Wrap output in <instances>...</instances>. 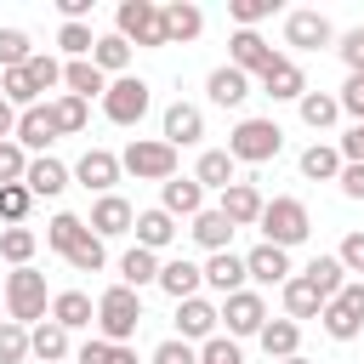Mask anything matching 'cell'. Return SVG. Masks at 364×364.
Returning a JSON list of instances; mask_svg holds the SVG:
<instances>
[{
    "mask_svg": "<svg viewBox=\"0 0 364 364\" xmlns=\"http://www.w3.org/2000/svg\"><path fill=\"white\" fill-rule=\"evenodd\" d=\"M23 188H28L34 199H57V193L68 188V171H63L51 154H40V159H28V171H23Z\"/></svg>",
    "mask_w": 364,
    "mask_h": 364,
    "instance_id": "obj_15",
    "label": "cell"
},
{
    "mask_svg": "<svg viewBox=\"0 0 364 364\" xmlns=\"http://www.w3.org/2000/svg\"><path fill=\"white\" fill-rule=\"evenodd\" d=\"M341 57H347V68H353V74H364V28H353V34L341 40Z\"/></svg>",
    "mask_w": 364,
    "mask_h": 364,
    "instance_id": "obj_56",
    "label": "cell"
},
{
    "mask_svg": "<svg viewBox=\"0 0 364 364\" xmlns=\"http://www.w3.org/2000/svg\"><path fill=\"white\" fill-rule=\"evenodd\" d=\"M102 262H108V250H102V239L85 228V233L74 239V250H68V267H74V273H97Z\"/></svg>",
    "mask_w": 364,
    "mask_h": 364,
    "instance_id": "obj_39",
    "label": "cell"
},
{
    "mask_svg": "<svg viewBox=\"0 0 364 364\" xmlns=\"http://www.w3.org/2000/svg\"><path fill=\"white\" fill-rule=\"evenodd\" d=\"M159 23H165V46H182V40H193V34L205 28V17H199V6H188V0H176V6H165V11H159Z\"/></svg>",
    "mask_w": 364,
    "mask_h": 364,
    "instance_id": "obj_23",
    "label": "cell"
},
{
    "mask_svg": "<svg viewBox=\"0 0 364 364\" xmlns=\"http://www.w3.org/2000/svg\"><path fill=\"white\" fill-rule=\"evenodd\" d=\"M193 239H199V245L216 256V250H228V239H233V222H228L222 210H199V216H193Z\"/></svg>",
    "mask_w": 364,
    "mask_h": 364,
    "instance_id": "obj_30",
    "label": "cell"
},
{
    "mask_svg": "<svg viewBox=\"0 0 364 364\" xmlns=\"http://www.w3.org/2000/svg\"><path fill=\"white\" fill-rule=\"evenodd\" d=\"M336 102H341L347 114H358V119H364V74H353V80L341 85V97H336Z\"/></svg>",
    "mask_w": 364,
    "mask_h": 364,
    "instance_id": "obj_55",
    "label": "cell"
},
{
    "mask_svg": "<svg viewBox=\"0 0 364 364\" xmlns=\"http://www.w3.org/2000/svg\"><path fill=\"white\" fill-rule=\"evenodd\" d=\"M51 136H57L51 108H40V102H34V108H23V114H17V148H46Z\"/></svg>",
    "mask_w": 364,
    "mask_h": 364,
    "instance_id": "obj_27",
    "label": "cell"
},
{
    "mask_svg": "<svg viewBox=\"0 0 364 364\" xmlns=\"http://www.w3.org/2000/svg\"><path fill=\"white\" fill-rule=\"evenodd\" d=\"M273 6H279V0H233L228 11H233V23H239V28H256L262 17H273Z\"/></svg>",
    "mask_w": 364,
    "mask_h": 364,
    "instance_id": "obj_50",
    "label": "cell"
},
{
    "mask_svg": "<svg viewBox=\"0 0 364 364\" xmlns=\"http://www.w3.org/2000/svg\"><path fill=\"white\" fill-rule=\"evenodd\" d=\"M341 273H347V267H341V262H336V256H313V262H307V273H301V279H307V284H313V290H318V296H324V301H330V296H336V290H341V284H347V279H341Z\"/></svg>",
    "mask_w": 364,
    "mask_h": 364,
    "instance_id": "obj_34",
    "label": "cell"
},
{
    "mask_svg": "<svg viewBox=\"0 0 364 364\" xmlns=\"http://www.w3.org/2000/svg\"><path fill=\"white\" fill-rule=\"evenodd\" d=\"M245 279H256V284H284V279H290V256H284L279 245H256V250L245 256Z\"/></svg>",
    "mask_w": 364,
    "mask_h": 364,
    "instance_id": "obj_17",
    "label": "cell"
},
{
    "mask_svg": "<svg viewBox=\"0 0 364 364\" xmlns=\"http://www.w3.org/2000/svg\"><path fill=\"white\" fill-rule=\"evenodd\" d=\"M6 136H17V108L0 97V142H6Z\"/></svg>",
    "mask_w": 364,
    "mask_h": 364,
    "instance_id": "obj_59",
    "label": "cell"
},
{
    "mask_svg": "<svg viewBox=\"0 0 364 364\" xmlns=\"http://www.w3.org/2000/svg\"><path fill=\"white\" fill-rule=\"evenodd\" d=\"M0 256H6L11 267H28V256H34V233H28V228H6V233H0Z\"/></svg>",
    "mask_w": 364,
    "mask_h": 364,
    "instance_id": "obj_44",
    "label": "cell"
},
{
    "mask_svg": "<svg viewBox=\"0 0 364 364\" xmlns=\"http://www.w3.org/2000/svg\"><path fill=\"white\" fill-rule=\"evenodd\" d=\"M23 171H28V159H23V148H17V142H0V188H11V182H23Z\"/></svg>",
    "mask_w": 364,
    "mask_h": 364,
    "instance_id": "obj_51",
    "label": "cell"
},
{
    "mask_svg": "<svg viewBox=\"0 0 364 364\" xmlns=\"http://www.w3.org/2000/svg\"><path fill=\"white\" fill-rule=\"evenodd\" d=\"M80 233H85V222H80V216H68V210H57V216H51V222H46V245H51V250H57V256H68V250H74V239H80Z\"/></svg>",
    "mask_w": 364,
    "mask_h": 364,
    "instance_id": "obj_38",
    "label": "cell"
},
{
    "mask_svg": "<svg viewBox=\"0 0 364 364\" xmlns=\"http://www.w3.org/2000/svg\"><path fill=\"white\" fill-rule=\"evenodd\" d=\"M199 273H205V284H210V290H222V296H239V284H245V256H233V250H216V256H210Z\"/></svg>",
    "mask_w": 364,
    "mask_h": 364,
    "instance_id": "obj_20",
    "label": "cell"
},
{
    "mask_svg": "<svg viewBox=\"0 0 364 364\" xmlns=\"http://www.w3.org/2000/svg\"><path fill=\"white\" fill-rule=\"evenodd\" d=\"M28 353H34L40 364H57V358H68V330H63V324H34V336H28Z\"/></svg>",
    "mask_w": 364,
    "mask_h": 364,
    "instance_id": "obj_32",
    "label": "cell"
},
{
    "mask_svg": "<svg viewBox=\"0 0 364 364\" xmlns=\"http://www.w3.org/2000/svg\"><path fill=\"white\" fill-rule=\"evenodd\" d=\"M154 279H159V262H154V250H142V245H136V250H125V256H119V284H125V290H136V284H154Z\"/></svg>",
    "mask_w": 364,
    "mask_h": 364,
    "instance_id": "obj_31",
    "label": "cell"
},
{
    "mask_svg": "<svg viewBox=\"0 0 364 364\" xmlns=\"http://www.w3.org/2000/svg\"><path fill=\"white\" fill-rule=\"evenodd\" d=\"M80 364H136V353H131V347H114V341H102V336H91V341L80 347Z\"/></svg>",
    "mask_w": 364,
    "mask_h": 364,
    "instance_id": "obj_42",
    "label": "cell"
},
{
    "mask_svg": "<svg viewBox=\"0 0 364 364\" xmlns=\"http://www.w3.org/2000/svg\"><path fill=\"white\" fill-rule=\"evenodd\" d=\"M0 97H6L11 108H17V102H23V108H34V97H40V91L28 85V74H23V68H6V74H0Z\"/></svg>",
    "mask_w": 364,
    "mask_h": 364,
    "instance_id": "obj_47",
    "label": "cell"
},
{
    "mask_svg": "<svg viewBox=\"0 0 364 364\" xmlns=\"http://www.w3.org/2000/svg\"><path fill=\"white\" fill-rule=\"evenodd\" d=\"M57 46H63V51H68V57L80 63V57H91V46H97V34H91L85 23H63V28H57Z\"/></svg>",
    "mask_w": 364,
    "mask_h": 364,
    "instance_id": "obj_46",
    "label": "cell"
},
{
    "mask_svg": "<svg viewBox=\"0 0 364 364\" xmlns=\"http://www.w3.org/2000/svg\"><path fill=\"white\" fill-rule=\"evenodd\" d=\"M216 313L228 318V336H262V324H267V307H262V296H256V290L228 296Z\"/></svg>",
    "mask_w": 364,
    "mask_h": 364,
    "instance_id": "obj_9",
    "label": "cell"
},
{
    "mask_svg": "<svg viewBox=\"0 0 364 364\" xmlns=\"http://www.w3.org/2000/svg\"><path fill=\"white\" fill-rule=\"evenodd\" d=\"M318 313H324V330H330L336 341H353V336L364 330V284H341Z\"/></svg>",
    "mask_w": 364,
    "mask_h": 364,
    "instance_id": "obj_6",
    "label": "cell"
},
{
    "mask_svg": "<svg viewBox=\"0 0 364 364\" xmlns=\"http://www.w3.org/2000/svg\"><path fill=\"white\" fill-rule=\"evenodd\" d=\"M91 318H97V307H91L85 290H63V296H51V324L80 330V324H91Z\"/></svg>",
    "mask_w": 364,
    "mask_h": 364,
    "instance_id": "obj_25",
    "label": "cell"
},
{
    "mask_svg": "<svg viewBox=\"0 0 364 364\" xmlns=\"http://www.w3.org/2000/svg\"><path fill=\"white\" fill-rule=\"evenodd\" d=\"M131 222H136V210H131V205H125V199H119V193H102V199H97V210H91V222H85V228H91V233H97V239H114V233H125V228H131Z\"/></svg>",
    "mask_w": 364,
    "mask_h": 364,
    "instance_id": "obj_16",
    "label": "cell"
},
{
    "mask_svg": "<svg viewBox=\"0 0 364 364\" xmlns=\"http://www.w3.org/2000/svg\"><path fill=\"white\" fill-rule=\"evenodd\" d=\"M262 205H267V199H262V193H256L250 182H228V188H222V205H216V210H222V216H228L233 228H250V222H262Z\"/></svg>",
    "mask_w": 364,
    "mask_h": 364,
    "instance_id": "obj_12",
    "label": "cell"
},
{
    "mask_svg": "<svg viewBox=\"0 0 364 364\" xmlns=\"http://www.w3.org/2000/svg\"><path fill=\"white\" fill-rule=\"evenodd\" d=\"M216 307L205 301V296H188V301H176V330H182V341H210L216 336Z\"/></svg>",
    "mask_w": 364,
    "mask_h": 364,
    "instance_id": "obj_13",
    "label": "cell"
},
{
    "mask_svg": "<svg viewBox=\"0 0 364 364\" xmlns=\"http://www.w3.org/2000/svg\"><path fill=\"white\" fill-rule=\"evenodd\" d=\"M336 182H341V193H347V199H364V165H341V176H336Z\"/></svg>",
    "mask_w": 364,
    "mask_h": 364,
    "instance_id": "obj_57",
    "label": "cell"
},
{
    "mask_svg": "<svg viewBox=\"0 0 364 364\" xmlns=\"http://www.w3.org/2000/svg\"><path fill=\"white\" fill-rule=\"evenodd\" d=\"M131 228H136V245H142V250H165V245L176 239V216H165V210H142Z\"/></svg>",
    "mask_w": 364,
    "mask_h": 364,
    "instance_id": "obj_28",
    "label": "cell"
},
{
    "mask_svg": "<svg viewBox=\"0 0 364 364\" xmlns=\"http://www.w3.org/2000/svg\"><path fill=\"white\" fill-rule=\"evenodd\" d=\"M159 210H165V216H199V210H205V188H199L193 176H171Z\"/></svg>",
    "mask_w": 364,
    "mask_h": 364,
    "instance_id": "obj_22",
    "label": "cell"
},
{
    "mask_svg": "<svg viewBox=\"0 0 364 364\" xmlns=\"http://www.w3.org/2000/svg\"><path fill=\"white\" fill-rule=\"evenodd\" d=\"M228 46H233V68H239V74H262V68H267V63L279 57V51H273V46H267V40L256 34V28H239V34L228 40Z\"/></svg>",
    "mask_w": 364,
    "mask_h": 364,
    "instance_id": "obj_14",
    "label": "cell"
},
{
    "mask_svg": "<svg viewBox=\"0 0 364 364\" xmlns=\"http://www.w3.org/2000/svg\"><path fill=\"white\" fill-rule=\"evenodd\" d=\"M262 91H267L273 102H290V97L301 102V91H307V74H301L290 57H273V63L262 68Z\"/></svg>",
    "mask_w": 364,
    "mask_h": 364,
    "instance_id": "obj_11",
    "label": "cell"
},
{
    "mask_svg": "<svg viewBox=\"0 0 364 364\" xmlns=\"http://www.w3.org/2000/svg\"><path fill=\"white\" fill-rule=\"evenodd\" d=\"M199 136H205L199 108H193V102H171V108H165V142H171V148H188V142H199Z\"/></svg>",
    "mask_w": 364,
    "mask_h": 364,
    "instance_id": "obj_18",
    "label": "cell"
},
{
    "mask_svg": "<svg viewBox=\"0 0 364 364\" xmlns=\"http://www.w3.org/2000/svg\"><path fill=\"white\" fill-rule=\"evenodd\" d=\"M279 364H307V358H301V353H296V358H279Z\"/></svg>",
    "mask_w": 364,
    "mask_h": 364,
    "instance_id": "obj_60",
    "label": "cell"
},
{
    "mask_svg": "<svg viewBox=\"0 0 364 364\" xmlns=\"http://www.w3.org/2000/svg\"><path fill=\"white\" fill-rule=\"evenodd\" d=\"M6 313H11V324H28V318H40V313H46V273H34V267H17V273L6 279Z\"/></svg>",
    "mask_w": 364,
    "mask_h": 364,
    "instance_id": "obj_5",
    "label": "cell"
},
{
    "mask_svg": "<svg viewBox=\"0 0 364 364\" xmlns=\"http://www.w3.org/2000/svg\"><path fill=\"white\" fill-rule=\"evenodd\" d=\"M148 80H114L108 91H102V114L114 119V125H136L142 114H148Z\"/></svg>",
    "mask_w": 364,
    "mask_h": 364,
    "instance_id": "obj_8",
    "label": "cell"
},
{
    "mask_svg": "<svg viewBox=\"0 0 364 364\" xmlns=\"http://www.w3.org/2000/svg\"><path fill=\"white\" fill-rule=\"evenodd\" d=\"M23 358H28V330L0 318V364H23Z\"/></svg>",
    "mask_w": 364,
    "mask_h": 364,
    "instance_id": "obj_45",
    "label": "cell"
},
{
    "mask_svg": "<svg viewBox=\"0 0 364 364\" xmlns=\"http://www.w3.org/2000/svg\"><path fill=\"white\" fill-rule=\"evenodd\" d=\"M279 148H284V131H279L273 119H239L233 136H228L233 165H239V159H245V165H262V159H273Z\"/></svg>",
    "mask_w": 364,
    "mask_h": 364,
    "instance_id": "obj_2",
    "label": "cell"
},
{
    "mask_svg": "<svg viewBox=\"0 0 364 364\" xmlns=\"http://www.w3.org/2000/svg\"><path fill=\"white\" fill-rule=\"evenodd\" d=\"M91 63H97V74H119V68L131 63V46H125L119 34H102V40L91 46Z\"/></svg>",
    "mask_w": 364,
    "mask_h": 364,
    "instance_id": "obj_36",
    "label": "cell"
},
{
    "mask_svg": "<svg viewBox=\"0 0 364 364\" xmlns=\"http://www.w3.org/2000/svg\"><path fill=\"white\" fill-rule=\"evenodd\" d=\"M318 307H324V296H318L307 279H284V313H290V318H313Z\"/></svg>",
    "mask_w": 364,
    "mask_h": 364,
    "instance_id": "obj_35",
    "label": "cell"
},
{
    "mask_svg": "<svg viewBox=\"0 0 364 364\" xmlns=\"http://www.w3.org/2000/svg\"><path fill=\"white\" fill-rule=\"evenodd\" d=\"M336 262H341L347 273H364V233H347L341 250H336Z\"/></svg>",
    "mask_w": 364,
    "mask_h": 364,
    "instance_id": "obj_54",
    "label": "cell"
},
{
    "mask_svg": "<svg viewBox=\"0 0 364 364\" xmlns=\"http://www.w3.org/2000/svg\"><path fill=\"white\" fill-rule=\"evenodd\" d=\"M336 114H341V102H336V97H324V91H301V119H307L313 131L336 125Z\"/></svg>",
    "mask_w": 364,
    "mask_h": 364,
    "instance_id": "obj_40",
    "label": "cell"
},
{
    "mask_svg": "<svg viewBox=\"0 0 364 364\" xmlns=\"http://www.w3.org/2000/svg\"><path fill=\"white\" fill-rule=\"evenodd\" d=\"M74 176H80L85 188H97V193H108V188L119 182V159H114L108 148H85V159L74 165Z\"/></svg>",
    "mask_w": 364,
    "mask_h": 364,
    "instance_id": "obj_19",
    "label": "cell"
},
{
    "mask_svg": "<svg viewBox=\"0 0 364 364\" xmlns=\"http://www.w3.org/2000/svg\"><path fill=\"white\" fill-rule=\"evenodd\" d=\"M51 125H57V136H74V131H85V102L63 91V97L51 102Z\"/></svg>",
    "mask_w": 364,
    "mask_h": 364,
    "instance_id": "obj_41",
    "label": "cell"
},
{
    "mask_svg": "<svg viewBox=\"0 0 364 364\" xmlns=\"http://www.w3.org/2000/svg\"><path fill=\"white\" fill-rule=\"evenodd\" d=\"M63 85H68V97H80V102H91L97 91H108V80L97 74V63H91V57L68 63V68H63Z\"/></svg>",
    "mask_w": 364,
    "mask_h": 364,
    "instance_id": "obj_29",
    "label": "cell"
},
{
    "mask_svg": "<svg viewBox=\"0 0 364 364\" xmlns=\"http://www.w3.org/2000/svg\"><path fill=\"white\" fill-rule=\"evenodd\" d=\"M205 91H210V102H222V108H239V102L250 97V74H239V68L228 63V68H216V74L205 80Z\"/></svg>",
    "mask_w": 364,
    "mask_h": 364,
    "instance_id": "obj_24",
    "label": "cell"
},
{
    "mask_svg": "<svg viewBox=\"0 0 364 364\" xmlns=\"http://www.w3.org/2000/svg\"><path fill=\"white\" fill-rule=\"evenodd\" d=\"M119 171H131V176H142V182H171L176 176V148L159 136V142H148V136H136L125 154H119Z\"/></svg>",
    "mask_w": 364,
    "mask_h": 364,
    "instance_id": "obj_4",
    "label": "cell"
},
{
    "mask_svg": "<svg viewBox=\"0 0 364 364\" xmlns=\"http://www.w3.org/2000/svg\"><path fill=\"white\" fill-rule=\"evenodd\" d=\"M262 245H279V250H290V245H301L307 233H313V222H307V205L301 199H273V205H262Z\"/></svg>",
    "mask_w": 364,
    "mask_h": 364,
    "instance_id": "obj_3",
    "label": "cell"
},
{
    "mask_svg": "<svg viewBox=\"0 0 364 364\" xmlns=\"http://www.w3.org/2000/svg\"><path fill=\"white\" fill-rule=\"evenodd\" d=\"M296 341H301V324L296 318H267L262 324V353L279 364V358H296Z\"/></svg>",
    "mask_w": 364,
    "mask_h": 364,
    "instance_id": "obj_26",
    "label": "cell"
},
{
    "mask_svg": "<svg viewBox=\"0 0 364 364\" xmlns=\"http://www.w3.org/2000/svg\"><path fill=\"white\" fill-rule=\"evenodd\" d=\"M34 51H28V34L23 28H0V68H23Z\"/></svg>",
    "mask_w": 364,
    "mask_h": 364,
    "instance_id": "obj_49",
    "label": "cell"
},
{
    "mask_svg": "<svg viewBox=\"0 0 364 364\" xmlns=\"http://www.w3.org/2000/svg\"><path fill=\"white\" fill-rule=\"evenodd\" d=\"M154 364H199V353H193L182 336H171V341H159V347H154Z\"/></svg>",
    "mask_w": 364,
    "mask_h": 364,
    "instance_id": "obj_52",
    "label": "cell"
},
{
    "mask_svg": "<svg viewBox=\"0 0 364 364\" xmlns=\"http://www.w3.org/2000/svg\"><path fill=\"white\" fill-rule=\"evenodd\" d=\"M165 296H176V301H188V296H199V284H205V273L188 262V256H176V262H165L159 267V279H154Z\"/></svg>",
    "mask_w": 364,
    "mask_h": 364,
    "instance_id": "obj_21",
    "label": "cell"
},
{
    "mask_svg": "<svg viewBox=\"0 0 364 364\" xmlns=\"http://www.w3.org/2000/svg\"><path fill=\"white\" fill-rule=\"evenodd\" d=\"M301 176H313V182L341 176V154H336V148H324V142H313V148L301 154Z\"/></svg>",
    "mask_w": 364,
    "mask_h": 364,
    "instance_id": "obj_37",
    "label": "cell"
},
{
    "mask_svg": "<svg viewBox=\"0 0 364 364\" xmlns=\"http://www.w3.org/2000/svg\"><path fill=\"white\" fill-rule=\"evenodd\" d=\"M284 40L296 51H318V46H330V17L324 11H290L284 17Z\"/></svg>",
    "mask_w": 364,
    "mask_h": 364,
    "instance_id": "obj_10",
    "label": "cell"
},
{
    "mask_svg": "<svg viewBox=\"0 0 364 364\" xmlns=\"http://www.w3.org/2000/svg\"><path fill=\"white\" fill-rule=\"evenodd\" d=\"M199 364H245V358H239V347H233L228 336H210V341L199 347Z\"/></svg>",
    "mask_w": 364,
    "mask_h": 364,
    "instance_id": "obj_53",
    "label": "cell"
},
{
    "mask_svg": "<svg viewBox=\"0 0 364 364\" xmlns=\"http://www.w3.org/2000/svg\"><path fill=\"white\" fill-rule=\"evenodd\" d=\"M119 40L131 46H165V23H159V6L154 0H125L119 6Z\"/></svg>",
    "mask_w": 364,
    "mask_h": 364,
    "instance_id": "obj_7",
    "label": "cell"
},
{
    "mask_svg": "<svg viewBox=\"0 0 364 364\" xmlns=\"http://www.w3.org/2000/svg\"><path fill=\"white\" fill-rule=\"evenodd\" d=\"M136 324H142V301H136V290H125V284L102 290V301H97V330H102V341L125 347V341L136 336Z\"/></svg>",
    "mask_w": 364,
    "mask_h": 364,
    "instance_id": "obj_1",
    "label": "cell"
},
{
    "mask_svg": "<svg viewBox=\"0 0 364 364\" xmlns=\"http://www.w3.org/2000/svg\"><path fill=\"white\" fill-rule=\"evenodd\" d=\"M28 205H34V193H28L23 182H11V188H0V222H11V228H17V222L28 216Z\"/></svg>",
    "mask_w": 364,
    "mask_h": 364,
    "instance_id": "obj_48",
    "label": "cell"
},
{
    "mask_svg": "<svg viewBox=\"0 0 364 364\" xmlns=\"http://www.w3.org/2000/svg\"><path fill=\"white\" fill-rule=\"evenodd\" d=\"M341 154H347V165H364V119L341 136Z\"/></svg>",
    "mask_w": 364,
    "mask_h": 364,
    "instance_id": "obj_58",
    "label": "cell"
},
{
    "mask_svg": "<svg viewBox=\"0 0 364 364\" xmlns=\"http://www.w3.org/2000/svg\"><path fill=\"white\" fill-rule=\"evenodd\" d=\"M193 182H199V188H228V182H233V154H228V148H210V154H199V171H193Z\"/></svg>",
    "mask_w": 364,
    "mask_h": 364,
    "instance_id": "obj_33",
    "label": "cell"
},
{
    "mask_svg": "<svg viewBox=\"0 0 364 364\" xmlns=\"http://www.w3.org/2000/svg\"><path fill=\"white\" fill-rule=\"evenodd\" d=\"M23 74H28V85H34V91H51V85L63 80V63H57V57H46V51H34V57L23 63Z\"/></svg>",
    "mask_w": 364,
    "mask_h": 364,
    "instance_id": "obj_43",
    "label": "cell"
}]
</instances>
